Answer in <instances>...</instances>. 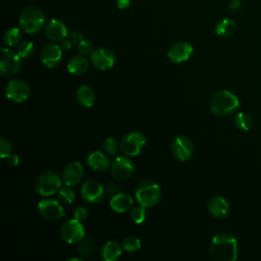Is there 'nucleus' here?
Returning <instances> with one entry per match:
<instances>
[{"mask_svg": "<svg viewBox=\"0 0 261 261\" xmlns=\"http://www.w3.org/2000/svg\"><path fill=\"white\" fill-rule=\"evenodd\" d=\"M95 250V244L93 241L91 240H87V241H82L80 242L79 245V252L81 255L83 256H90Z\"/></svg>", "mask_w": 261, "mask_h": 261, "instance_id": "nucleus-33", "label": "nucleus"}, {"mask_svg": "<svg viewBox=\"0 0 261 261\" xmlns=\"http://www.w3.org/2000/svg\"><path fill=\"white\" fill-rule=\"evenodd\" d=\"M171 153L178 161H188L194 154V145L186 136H177L171 143Z\"/></svg>", "mask_w": 261, "mask_h": 261, "instance_id": "nucleus-12", "label": "nucleus"}, {"mask_svg": "<svg viewBox=\"0 0 261 261\" xmlns=\"http://www.w3.org/2000/svg\"><path fill=\"white\" fill-rule=\"evenodd\" d=\"M58 199L62 204L70 205L75 199V194H74L73 190L69 188V186H66L59 190Z\"/></svg>", "mask_w": 261, "mask_h": 261, "instance_id": "nucleus-28", "label": "nucleus"}, {"mask_svg": "<svg viewBox=\"0 0 261 261\" xmlns=\"http://www.w3.org/2000/svg\"><path fill=\"white\" fill-rule=\"evenodd\" d=\"M122 248L123 247H121V245L117 242L108 241L102 246L100 250V256L104 261H115L121 256Z\"/></svg>", "mask_w": 261, "mask_h": 261, "instance_id": "nucleus-22", "label": "nucleus"}, {"mask_svg": "<svg viewBox=\"0 0 261 261\" xmlns=\"http://www.w3.org/2000/svg\"><path fill=\"white\" fill-rule=\"evenodd\" d=\"M146 208L147 207H145L141 204L139 206H136L133 208V210L130 211V218L135 223L141 224L146 220V218H147Z\"/></svg>", "mask_w": 261, "mask_h": 261, "instance_id": "nucleus-29", "label": "nucleus"}, {"mask_svg": "<svg viewBox=\"0 0 261 261\" xmlns=\"http://www.w3.org/2000/svg\"><path fill=\"white\" fill-rule=\"evenodd\" d=\"M103 148L107 154L114 156L117 154V152L120 148V145L118 144L116 139H114L112 137H108L105 139V141L103 143Z\"/></svg>", "mask_w": 261, "mask_h": 261, "instance_id": "nucleus-32", "label": "nucleus"}, {"mask_svg": "<svg viewBox=\"0 0 261 261\" xmlns=\"http://www.w3.org/2000/svg\"><path fill=\"white\" fill-rule=\"evenodd\" d=\"M76 100L77 102L87 108L92 107L95 104L96 101V94L94 92V90L89 87V86H81L79 87V89L76 90V94H75Z\"/></svg>", "mask_w": 261, "mask_h": 261, "instance_id": "nucleus-23", "label": "nucleus"}, {"mask_svg": "<svg viewBox=\"0 0 261 261\" xmlns=\"http://www.w3.org/2000/svg\"><path fill=\"white\" fill-rule=\"evenodd\" d=\"M21 35H20V31L17 28H10L8 29L3 36V40L4 43L8 46V47H13L19 44Z\"/></svg>", "mask_w": 261, "mask_h": 261, "instance_id": "nucleus-27", "label": "nucleus"}, {"mask_svg": "<svg viewBox=\"0 0 261 261\" xmlns=\"http://www.w3.org/2000/svg\"><path fill=\"white\" fill-rule=\"evenodd\" d=\"M35 50V45L31 41H22L21 43L18 44L16 52L21 58H28L30 57Z\"/></svg>", "mask_w": 261, "mask_h": 261, "instance_id": "nucleus-31", "label": "nucleus"}, {"mask_svg": "<svg viewBox=\"0 0 261 261\" xmlns=\"http://www.w3.org/2000/svg\"><path fill=\"white\" fill-rule=\"evenodd\" d=\"M21 68V57L9 48H2L0 56V71L3 76L15 75Z\"/></svg>", "mask_w": 261, "mask_h": 261, "instance_id": "nucleus-6", "label": "nucleus"}, {"mask_svg": "<svg viewBox=\"0 0 261 261\" xmlns=\"http://www.w3.org/2000/svg\"><path fill=\"white\" fill-rule=\"evenodd\" d=\"M89 67V60L85 55H77L69 59L67 63V70L73 75H81L87 71Z\"/></svg>", "mask_w": 261, "mask_h": 261, "instance_id": "nucleus-24", "label": "nucleus"}, {"mask_svg": "<svg viewBox=\"0 0 261 261\" xmlns=\"http://www.w3.org/2000/svg\"><path fill=\"white\" fill-rule=\"evenodd\" d=\"M122 247L125 251L134 253L141 248V241L136 236H128L122 241Z\"/></svg>", "mask_w": 261, "mask_h": 261, "instance_id": "nucleus-30", "label": "nucleus"}, {"mask_svg": "<svg viewBox=\"0 0 261 261\" xmlns=\"http://www.w3.org/2000/svg\"><path fill=\"white\" fill-rule=\"evenodd\" d=\"M73 260H76V261H82L81 258H76V257H73V258H70L69 261H73Z\"/></svg>", "mask_w": 261, "mask_h": 261, "instance_id": "nucleus-43", "label": "nucleus"}, {"mask_svg": "<svg viewBox=\"0 0 261 261\" xmlns=\"http://www.w3.org/2000/svg\"><path fill=\"white\" fill-rule=\"evenodd\" d=\"M4 93L8 100L14 103H21L29 99L31 89L27 82L19 79H14L6 84Z\"/></svg>", "mask_w": 261, "mask_h": 261, "instance_id": "nucleus-7", "label": "nucleus"}, {"mask_svg": "<svg viewBox=\"0 0 261 261\" xmlns=\"http://www.w3.org/2000/svg\"><path fill=\"white\" fill-rule=\"evenodd\" d=\"M237 30L236 22L230 18H223L217 21L215 24V33L219 37H230L234 34Z\"/></svg>", "mask_w": 261, "mask_h": 261, "instance_id": "nucleus-25", "label": "nucleus"}, {"mask_svg": "<svg viewBox=\"0 0 261 261\" xmlns=\"http://www.w3.org/2000/svg\"><path fill=\"white\" fill-rule=\"evenodd\" d=\"M19 28L27 34L39 32L45 23L44 13L37 7L30 6L22 10L19 15Z\"/></svg>", "mask_w": 261, "mask_h": 261, "instance_id": "nucleus-4", "label": "nucleus"}, {"mask_svg": "<svg viewBox=\"0 0 261 261\" xmlns=\"http://www.w3.org/2000/svg\"><path fill=\"white\" fill-rule=\"evenodd\" d=\"M104 189H105V192H106L107 194H109V195L115 194V193L117 192V190H118L117 186H116L114 182H107V184L105 185Z\"/></svg>", "mask_w": 261, "mask_h": 261, "instance_id": "nucleus-39", "label": "nucleus"}, {"mask_svg": "<svg viewBox=\"0 0 261 261\" xmlns=\"http://www.w3.org/2000/svg\"><path fill=\"white\" fill-rule=\"evenodd\" d=\"M45 34L47 38L53 42H60L68 35L65 24L58 19H51L45 28Z\"/></svg>", "mask_w": 261, "mask_h": 261, "instance_id": "nucleus-18", "label": "nucleus"}, {"mask_svg": "<svg viewBox=\"0 0 261 261\" xmlns=\"http://www.w3.org/2000/svg\"><path fill=\"white\" fill-rule=\"evenodd\" d=\"M85 169L82 163L73 161L68 163L62 171V180L65 186L73 187L80 184L84 177Z\"/></svg>", "mask_w": 261, "mask_h": 261, "instance_id": "nucleus-16", "label": "nucleus"}, {"mask_svg": "<svg viewBox=\"0 0 261 261\" xmlns=\"http://www.w3.org/2000/svg\"><path fill=\"white\" fill-rule=\"evenodd\" d=\"M5 160H6V163H7L9 166H11V167H15V166H17L18 163H19V157H18V155H17V154H14V153H12L10 156L6 157Z\"/></svg>", "mask_w": 261, "mask_h": 261, "instance_id": "nucleus-38", "label": "nucleus"}, {"mask_svg": "<svg viewBox=\"0 0 261 261\" xmlns=\"http://www.w3.org/2000/svg\"><path fill=\"white\" fill-rule=\"evenodd\" d=\"M67 38L71 41L73 46H77L84 40V35L79 31H71L68 33Z\"/></svg>", "mask_w": 261, "mask_h": 261, "instance_id": "nucleus-37", "label": "nucleus"}, {"mask_svg": "<svg viewBox=\"0 0 261 261\" xmlns=\"http://www.w3.org/2000/svg\"><path fill=\"white\" fill-rule=\"evenodd\" d=\"M110 208L116 213H124L128 211L134 205V199L130 195L125 193L114 194L109 202Z\"/></svg>", "mask_w": 261, "mask_h": 261, "instance_id": "nucleus-20", "label": "nucleus"}, {"mask_svg": "<svg viewBox=\"0 0 261 261\" xmlns=\"http://www.w3.org/2000/svg\"><path fill=\"white\" fill-rule=\"evenodd\" d=\"M136 199L139 204L145 207H153L161 200L160 186L152 179H144L136 188Z\"/></svg>", "mask_w": 261, "mask_h": 261, "instance_id": "nucleus-3", "label": "nucleus"}, {"mask_svg": "<svg viewBox=\"0 0 261 261\" xmlns=\"http://www.w3.org/2000/svg\"><path fill=\"white\" fill-rule=\"evenodd\" d=\"M88 215H89L88 209L86 207H84V206H79L73 211V217L76 220L81 221V222L85 221L88 218Z\"/></svg>", "mask_w": 261, "mask_h": 261, "instance_id": "nucleus-36", "label": "nucleus"}, {"mask_svg": "<svg viewBox=\"0 0 261 261\" xmlns=\"http://www.w3.org/2000/svg\"><path fill=\"white\" fill-rule=\"evenodd\" d=\"M110 170L114 179L118 181H124L133 175L135 166L128 156H117L111 163Z\"/></svg>", "mask_w": 261, "mask_h": 261, "instance_id": "nucleus-10", "label": "nucleus"}, {"mask_svg": "<svg viewBox=\"0 0 261 261\" xmlns=\"http://www.w3.org/2000/svg\"><path fill=\"white\" fill-rule=\"evenodd\" d=\"M240 106V100L233 93L227 90L216 92L210 99L209 108L217 116H227L234 113Z\"/></svg>", "mask_w": 261, "mask_h": 261, "instance_id": "nucleus-2", "label": "nucleus"}, {"mask_svg": "<svg viewBox=\"0 0 261 261\" xmlns=\"http://www.w3.org/2000/svg\"><path fill=\"white\" fill-rule=\"evenodd\" d=\"M105 189L104 187L95 179L86 180L81 189V194L83 199L91 204L99 203L104 197Z\"/></svg>", "mask_w": 261, "mask_h": 261, "instance_id": "nucleus-13", "label": "nucleus"}, {"mask_svg": "<svg viewBox=\"0 0 261 261\" xmlns=\"http://www.w3.org/2000/svg\"><path fill=\"white\" fill-rule=\"evenodd\" d=\"M146 144L144 135L140 132H133L124 136L120 142V150L128 157L139 155Z\"/></svg>", "mask_w": 261, "mask_h": 261, "instance_id": "nucleus-8", "label": "nucleus"}, {"mask_svg": "<svg viewBox=\"0 0 261 261\" xmlns=\"http://www.w3.org/2000/svg\"><path fill=\"white\" fill-rule=\"evenodd\" d=\"M233 121H234L236 127L242 132L250 130L253 125V119H252L251 115H249L246 112L237 113Z\"/></svg>", "mask_w": 261, "mask_h": 261, "instance_id": "nucleus-26", "label": "nucleus"}, {"mask_svg": "<svg viewBox=\"0 0 261 261\" xmlns=\"http://www.w3.org/2000/svg\"><path fill=\"white\" fill-rule=\"evenodd\" d=\"M59 46H60V48L62 49V51H68L73 45H72L71 41L66 37L65 39H63L62 41H60Z\"/></svg>", "mask_w": 261, "mask_h": 261, "instance_id": "nucleus-40", "label": "nucleus"}, {"mask_svg": "<svg viewBox=\"0 0 261 261\" xmlns=\"http://www.w3.org/2000/svg\"><path fill=\"white\" fill-rule=\"evenodd\" d=\"M207 209L210 215L215 218H223L229 213L230 207L228 202L221 196L211 198L207 204Z\"/></svg>", "mask_w": 261, "mask_h": 261, "instance_id": "nucleus-19", "label": "nucleus"}, {"mask_svg": "<svg viewBox=\"0 0 261 261\" xmlns=\"http://www.w3.org/2000/svg\"><path fill=\"white\" fill-rule=\"evenodd\" d=\"M193 51V46L190 43L178 42L169 47L167 51V57L173 63H181L190 59Z\"/></svg>", "mask_w": 261, "mask_h": 261, "instance_id": "nucleus-15", "label": "nucleus"}, {"mask_svg": "<svg viewBox=\"0 0 261 261\" xmlns=\"http://www.w3.org/2000/svg\"><path fill=\"white\" fill-rule=\"evenodd\" d=\"M87 163L93 170L99 172L105 171L110 166L109 158L101 151L91 152L87 157Z\"/></svg>", "mask_w": 261, "mask_h": 261, "instance_id": "nucleus-21", "label": "nucleus"}, {"mask_svg": "<svg viewBox=\"0 0 261 261\" xmlns=\"http://www.w3.org/2000/svg\"><path fill=\"white\" fill-rule=\"evenodd\" d=\"M209 253L215 261H234L238 258V242L229 233H217L211 239Z\"/></svg>", "mask_w": 261, "mask_h": 261, "instance_id": "nucleus-1", "label": "nucleus"}, {"mask_svg": "<svg viewBox=\"0 0 261 261\" xmlns=\"http://www.w3.org/2000/svg\"><path fill=\"white\" fill-rule=\"evenodd\" d=\"M117 7L120 9H125L129 6L130 0H117Z\"/></svg>", "mask_w": 261, "mask_h": 261, "instance_id": "nucleus-42", "label": "nucleus"}, {"mask_svg": "<svg viewBox=\"0 0 261 261\" xmlns=\"http://www.w3.org/2000/svg\"><path fill=\"white\" fill-rule=\"evenodd\" d=\"M76 47H77L79 52H80L82 55H85V56L91 55V54L94 52V46H93V44H92L90 41L85 40V39H84Z\"/></svg>", "mask_w": 261, "mask_h": 261, "instance_id": "nucleus-35", "label": "nucleus"}, {"mask_svg": "<svg viewBox=\"0 0 261 261\" xmlns=\"http://www.w3.org/2000/svg\"><path fill=\"white\" fill-rule=\"evenodd\" d=\"M38 211L40 215L49 221L59 220L64 216L62 205L54 199H43L38 203Z\"/></svg>", "mask_w": 261, "mask_h": 261, "instance_id": "nucleus-11", "label": "nucleus"}, {"mask_svg": "<svg viewBox=\"0 0 261 261\" xmlns=\"http://www.w3.org/2000/svg\"><path fill=\"white\" fill-rule=\"evenodd\" d=\"M115 55L107 48H99L91 54L92 65L99 70H107L114 65Z\"/></svg>", "mask_w": 261, "mask_h": 261, "instance_id": "nucleus-14", "label": "nucleus"}, {"mask_svg": "<svg viewBox=\"0 0 261 261\" xmlns=\"http://www.w3.org/2000/svg\"><path fill=\"white\" fill-rule=\"evenodd\" d=\"M62 49L59 45L48 44L46 45L40 54V60L47 68L55 67L61 60Z\"/></svg>", "mask_w": 261, "mask_h": 261, "instance_id": "nucleus-17", "label": "nucleus"}, {"mask_svg": "<svg viewBox=\"0 0 261 261\" xmlns=\"http://www.w3.org/2000/svg\"><path fill=\"white\" fill-rule=\"evenodd\" d=\"M62 177L53 171L41 173L35 181L36 192L43 197H49L59 192L62 188Z\"/></svg>", "mask_w": 261, "mask_h": 261, "instance_id": "nucleus-5", "label": "nucleus"}, {"mask_svg": "<svg viewBox=\"0 0 261 261\" xmlns=\"http://www.w3.org/2000/svg\"><path fill=\"white\" fill-rule=\"evenodd\" d=\"M242 6V0H232L228 6L230 10H238Z\"/></svg>", "mask_w": 261, "mask_h": 261, "instance_id": "nucleus-41", "label": "nucleus"}, {"mask_svg": "<svg viewBox=\"0 0 261 261\" xmlns=\"http://www.w3.org/2000/svg\"><path fill=\"white\" fill-rule=\"evenodd\" d=\"M13 152L12 144L5 138H1L0 140V156L2 159L10 156Z\"/></svg>", "mask_w": 261, "mask_h": 261, "instance_id": "nucleus-34", "label": "nucleus"}, {"mask_svg": "<svg viewBox=\"0 0 261 261\" xmlns=\"http://www.w3.org/2000/svg\"><path fill=\"white\" fill-rule=\"evenodd\" d=\"M85 234L84 225L75 218L68 219L60 227V237L67 244H76L82 242Z\"/></svg>", "mask_w": 261, "mask_h": 261, "instance_id": "nucleus-9", "label": "nucleus"}]
</instances>
